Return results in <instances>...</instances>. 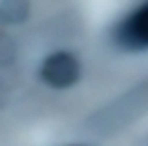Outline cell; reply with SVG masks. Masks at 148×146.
<instances>
[{
  "mask_svg": "<svg viewBox=\"0 0 148 146\" xmlns=\"http://www.w3.org/2000/svg\"><path fill=\"white\" fill-rule=\"evenodd\" d=\"M39 77L53 89H69L81 79V63L69 51H55L43 59Z\"/></svg>",
  "mask_w": 148,
  "mask_h": 146,
  "instance_id": "cell-1",
  "label": "cell"
},
{
  "mask_svg": "<svg viewBox=\"0 0 148 146\" xmlns=\"http://www.w3.org/2000/svg\"><path fill=\"white\" fill-rule=\"evenodd\" d=\"M112 37L124 51H148V0L130 10L116 25Z\"/></svg>",
  "mask_w": 148,
  "mask_h": 146,
  "instance_id": "cell-2",
  "label": "cell"
},
{
  "mask_svg": "<svg viewBox=\"0 0 148 146\" xmlns=\"http://www.w3.org/2000/svg\"><path fill=\"white\" fill-rule=\"evenodd\" d=\"M31 14L29 0H0V21L8 25H21Z\"/></svg>",
  "mask_w": 148,
  "mask_h": 146,
  "instance_id": "cell-3",
  "label": "cell"
},
{
  "mask_svg": "<svg viewBox=\"0 0 148 146\" xmlns=\"http://www.w3.org/2000/svg\"><path fill=\"white\" fill-rule=\"evenodd\" d=\"M71 146H85V144H71Z\"/></svg>",
  "mask_w": 148,
  "mask_h": 146,
  "instance_id": "cell-4",
  "label": "cell"
}]
</instances>
